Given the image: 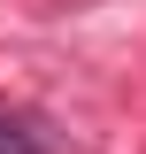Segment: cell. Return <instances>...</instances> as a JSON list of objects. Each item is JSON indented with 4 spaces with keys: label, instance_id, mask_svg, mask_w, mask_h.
Returning a JSON list of instances; mask_svg holds the SVG:
<instances>
[{
    "label": "cell",
    "instance_id": "cell-1",
    "mask_svg": "<svg viewBox=\"0 0 146 154\" xmlns=\"http://www.w3.org/2000/svg\"><path fill=\"white\" fill-rule=\"evenodd\" d=\"M0 154H69V131L31 100H0Z\"/></svg>",
    "mask_w": 146,
    "mask_h": 154
}]
</instances>
